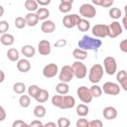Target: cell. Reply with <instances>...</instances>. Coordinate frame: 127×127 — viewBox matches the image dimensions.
Masks as SVG:
<instances>
[{
    "label": "cell",
    "instance_id": "cell-1",
    "mask_svg": "<svg viewBox=\"0 0 127 127\" xmlns=\"http://www.w3.org/2000/svg\"><path fill=\"white\" fill-rule=\"evenodd\" d=\"M77 46L79 49L81 50H84V51H88V50H91V51H95L97 52L98 49L102 46V42L101 40L97 39V38H92L90 36H87V35H84L77 43Z\"/></svg>",
    "mask_w": 127,
    "mask_h": 127
},
{
    "label": "cell",
    "instance_id": "cell-2",
    "mask_svg": "<svg viewBox=\"0 0 127 127\" xmlns=\"http://www.w3.org/2000/svg\"><path fill=\"white\" fill-rule=\"evenodd\" d=\"M104 74V69L103 66L100 64H93L88 72V79L91 83L93 84H97L103 77Z\"/></svg>",
    "mask_w": 127,
    "mask_h": 127
},
{
    "label": "cell",
    "instance_id": "cell-3",
    "mask_svg": "<svg viewBox=\"0 0 127 127\" xmlns=\"http://www.w3.org/2000/svg\"><path fill=\"white\" fill-rule=\"evenodd\" d=\"M71 68H72L74 77H76L78 79H81V78H84L86 76L87 68H86L85 64L82 62H80V61L73 62L72 64H71Z\"/></svg>",
    "mask_w": 127,
    "mask_h": 127
},
{
    "label": "cell",
    "instance_id": "cell-4",
    "mask_svg": "<svg viewBox=\"0 0 127 127\" xmlns=\"http://www.w3.org/2000/svg\"><path fill=\"white\" fill-rule=\"evenodd\" d=\"M79 15L83 19H92L96 15V9L92 4L84 3L79 7Z\"/></svg>",
    "mask_w": 127,
    "mask_h": 127
},
{
    "label": "cell",
    "instance_id": "cell-5",
    "mask_svg": "<svg viewBox=\"0 0 127 127\" xmlns=\"http://www.w3.org/2000/svg\"><path fill=\"white\" fill-rule=\"evenodd\" d=\"M103 66H104V71L108 75H113L117 71V63L116 60L113 57H106L103 60Z\"/></svg>",
    "mask_w": 127,
    "mask_h": 127
},
{
    "label": "cell",
    "instance_id": "cell-6",
    "mask_svg": "<svg viewBox=\"0 0 127 127\" xmlns=\"http://www.w3.org/2000/svg\"><path fill=\"white\" fill-rule=\"evenodd\" d=\"M73 71L71 68V65L65 64L62 67L61 71L59 72V79L60 82H64V83H68L69 81H71V79L73 78Z\"/></svg>",
    "mask_w": 127,
    "mask_h": 127
},
{
    "label": "cell",
    "instance_id": "cell-7",
    "mask_svg": "<svg viewBox=\"0 0 127 127\" xmlns=\"http://www.w3.org/2000/svg\"><path fill=\"white\" fill-rule=\"evenodd\" d=\"M101 89H102V92H104L105 94H108V95H118L121 90L119 84L116 82H112V81L104 82Z\"/></svg>",
    "mask_w": 127,
    "mask_h": 127
},
{
    "label": "cell",
    "instance_id": "cell-8",
    "mask_svg": "<svg viewBox=\"0 0 127 127\" xmlns=\"http://www.w3.org/2000/svg\"><path fill=\"white\" fill-rule=\"evenodd\" d=\"M91 33L97 39L108 37V26L104 24H95L91 28Z\"/></svg>",
    "mask_w": 127,
    "mask_h": 127
},
{
    "label": "cell",
    "instance_id": "cell-9",
    "mask_svg": "<svg viewBox=\"0 0 127 127\" xmlns=\"http://www.w3.org/2000/svg\"><path fill=\"white\" fill-rule=\"evenodd\" d=\"M76 94L78 96V98L83 102V103H90L92 101V95L90 93V90L88 87L81 85L79 87H77L76 89Z\"/></svg>",
    "mask_w": 127,
    "mask_h": 127
},
{
    "label": "cell",
    "instance_id": "cell-10",
    "mask_svg": "<svg viewBox=\"0 0 127 127\" xmlns=\"http://www.w3.org/2000/svg\"><path fill=\"white\" fill-rule=\"evenodd\" d=\"M81 17L77 14H67L63 18V24L66 29H71L73 27H76Z\"/></svg>",
    "mask_w": 127,
    "mask_h": 127
},
{
    "label": "cell",
    "instance_id": "cell-11",
    "mask_svg": "<svg viewBox=\"0 0 127 127\" xmlns=\"http://www.w3.org/2000/svg\"><path fill=\"white\" fill-rule=\"evenodd\" d=\"M107 26H108V37L111 39L116 38L123 33V28L118 21H113L111 22V24Z\"/></svg>",
    "mask_w": 127,
    "mask_h": 127
},
{
    "label": "cell",
    "instance_id": "cell-12",
    "mask_svg": "<svg viewBox=\"0 0 127 127\" xmlns=\"http://www.w3.org/2000/svg\"><path fill=\"white\" fill-rule=\"evenodd\" d=\"M58 73H59V66L57 64L50 63V64H46L43 68V75L47 78L55 77Z\"/></svg>",
    "mask_w": 127,
    "mask_h": 127
},
{
    "label": "cell",
    "instance_id": "cell-13",
    "mask_svg": "<svg viewBox=\"0 0 127 127\" xmlns=\"http://www.w3.org/2000/svg\"><path fill=\"white\" fill-rule=\"evenodd\" d=\"M38 52L42 56H48L52 52V45L48 40H42L38 44Z\"/></svg>",
    "mask_w": 127,
    "mask_h": 127
},
{
    "label": "cell",
    "instance_id": "cell-14",
    "mask_svg": "<svg viewBox=\"0 0 127 127\" xmlns=\"http://www.w3.org/2000/svg\"><path fill=\"white\" fill-rule=\"evenodd\" d=\"M75 105V99L71 95H63L61 105L59 108L61 109H70Z\"/></svg>",
    "mask_w": 127,
    "mask_h": 127
},
{
    "label": "cell",
    "instance_id": "cell-15",
    "mask_svg": "<svg viewBox=\"0 0 127 127\" xmlns=\"http://www.w3.org/2000/svg\"><path fill=\"white\" fill-rule=\"evenodd\" d=\"M116 72V79L119 82L120 87H122L123 90L127 91V71L125 69H121Z\"/></svg>",
    "mask_w": 127,
    "mask_h": 127
},
{
    "label": "cell",
    "instance_id": "cell-16",
    "mask_svg": "<svg viewBox=\"0 0 127 127\" xmlns=\"http://www.w3.org/2000/svg\"><path fill=\"white\" fill-rule=\"evenodd\" d=\"M41 30L45 34H51L56 30V24L52 20L43 21V23L41 24Z\"/></svg>",
    "mask_w": 127,
    "mask_h": 127
},
{
    "label": "cell",
    "instance_id": "cell-17",
    "mask_svg": "<svg viewBox=\"0 0 127 127\" xmlns=\"http://www.w3.org/2000/svg\"><path fill=\"white\" fill-rule=\"evenodd\" d=\"M102 114H103V117L107 120H113L117 117V110L115 107L113 106H106L103 111H102Z\"/></svg>",
    "mask_w": 127,
    "mask_h": 127
},
{
    "label": "cell",
    "instance_id": "cell-18",
    "mask_svg": "<svg viewBox=\"0 0 127 127\" xmlns=\"http://www.w3.org/2000/svg\"><path fill=\"white\" fill-rule=\"evenodd\" d=\"M17 69L21 72H28L31 69V63L28 59H21L17 62Z\"/></svg>",
    "mask_w": 127,
    "mask_h": 127
},
{
    "label": "cell",
    "instance_id": "cell-19",
    "mask_svg": "<svg viewBox=\"0 0 127 127\" xmlns=\"http://www.w3.org/2000/svg\"><path fill=\"white\" fill-rule=\"evenodd\" d=\"M21 54L25 58L30 59V58H33L36 55V50L32 45H24L21 48Z\"/></svg>",
    "mask_w": 127,
    "mask_h": 127
},
{
    "label": "cell",
    "instance_id": "cell-20",
    "mask_svg": "<svg viewBox=\"0 0 127 127\" xmlns=\"http://www.w3.org/2000/svg\"><path fill=\"white\" fill-rule=\"evenodd\" d=\"M24 18H25V21H26V25L29 26V27H35L39 22V18L36 15V13L28 12Z\"/></svg>",
    "mask_w": 127,
    "mask_h": 127
},
{
    "label": "cell",
    "instance_id": "cell-21",
    "mask_svg": "<svg viewBox=\"0 0 127 127\" xmlns=\"http://www.w3.org/2000/svg\"><path fill=\"white\" fill-rule=\"evenodd\" d=\"M72 0H62L59 5V10L62 13H68L72 7Z\"/></svg>",
    "mask_w": 127,
    "mask_h": 127
},
{
    "label": "cell",
    "instance_id": "cell-22",
    "mask_svg": "<svg viewBox=\"0 0 127 127\" xmlns=\"http://www.w3.org/2000/svg\"><path fill=\"white\" fill-rule=\"evenodd\" d=\"M49 96H50V94H49V91H48L47 89L41 88V89L39 90L38 94L36 95L35 99H36V101H37V102H39V103H44V102L48 101V99H49Z\"/></svg>",
    "mask_w": 127,
    "mask_h": 127
},
{
    "label": "cell",
    "instance_id": "cell-23",
    "mask_svg": "<svg viewBox=\"0 0 127 127\" xmlns=\"http://www.w3.org/2000/svg\"><path fill=\"white\" fill-rule=\"evenodd\" d=\"M0 42L3 46H12L15 42V38L12 34H9V33H6V34H3L0 38Z\"/></svg>",
    "mask_w": 127,
    "mask_h": 127
},
{
    "label": "cell",
    "instance_id": "cell-24",
    "mask_svg": "<svg viewBox=\"0 0 127 127\" xmlns=\"http://www.w3.org/2000/svg\"><path fill=\"white\" fill-rule=\"evenodd\" d=\"M72 57L76 60V61H83L87 58V52L84 50H81L79 48H76L72 51Z\"/></svg>",
    "mask_w": 127,
    "mask_h": 127
},
{
    "label": "cell",
    "instance_id": "cell-25",
    "mask_svg": "<svg viewBox=\"0 0 127 127\" xmlns=\"http://www.w3.org/2000/svg\"><path fill=\"white\" fill-rule=\"evenodd\" d=\"M56 91L58 94L60 95H65L68 93L69 91V86L67 83H64V82H59L57 85H56Z\"/></svg>",
    "mask_w": 127,
    "mask_h": 127
},
{
    "label": "cell",
    "instance_id": "cell-26",
    "mask_svg": "<svg viewBox=\"0 0 127 127\" xmlns=\"http://www.w3.org/2000/svg\"><path fill=\"white\" fill-rule=\"evenodd\" d=\"M24 5H25V8L30 13H35L39 9V5H38L36 0H26Z\"/></svg>",
    "mask_w": 127,
    "mask_h": 127
},
{
    "label": "cell",
    "instance_id": "cell-27",
    "mask_svg": "<svg viewBox=\"0 0 127 127\" xmlns=\"http://www.w3.org/2000/svg\"><path fill=\"white\" fill-rule=\"evenodd\" d=\"M36 15L38 16L39 20L46 21V20H48V18H49V16H50V11H49L48 8L41 7V8H39V9L36 11Z\"/></svg>",
    "mask_w": 127,
    "mask_h": 127
},
{
    "label": "cell",
    "instance_id": "cell-28",
    "mask_svg": "<svg viewBox=\"0 0 127 127\" xmlns=\"http://www.w3.org/2000/svg\"><path fill=\"white\" fill-rule=\"evenodd\" d=\"M7 58L11 61V62H18L20 59V53L17 49H14V48H11L7 51Z\"/></svg>",
    "mask_w": 127,
    "mask_h": 127
},
{
    "label": "cell",
    "instance_id": "cell-29",
    "mask_svg": "<svg viewBox=\"0 0 127 127\" xmlns=\"http://www.w3.org/2000/svg\"><path fill=\"white\" fill-rule=\"evenodd\" d=\"M76 27H77V29H78L80 32H87V31L89 30V28H90V23H89L88 20L81 18V19L79 20V22L77 23Z\"/></svg>",
    "mask_w": 127,
    "mask_h": 127
},
{
    "label": "cell",
    "instance_id": "cell-30",
    "mask_svg": "<svg viewBox=\"0 0 127 127\" xmlns=\"http://www.w3.org/2000/svg\"><path fill=\"white\" fill-rule=\"evenodd\" d=\"M33 112H34V115H35L37 118H43V117H45V115H46V113H47V109H46V107H45L44 105L39 104V105L35 106Z\"/></svg>",
    "mask_w": 127,
    "mask_h": 127
},
{
    "label": "cell",
    "instance_id": "cell-31",
    "mask_svg": "<svg viewBox=\"0 0 127 127\" xmlns=\"http://www.w3.org/2000/svg\"><path fill=\"white\" fill-rule=\"evenodd\" d=\"M108 14H109V17L112 18V19H114L115 21L118 20V19H120L122 17V11L119 8H117V7L110 8L109 11H108Z\"/></svg>",
    "mask_w": 127,
    "mask_h": 127
},
{
    "label": "cell",
    "instance_id": "cell-32",
    "mask_svg": "<svg viewBox=\"0 0 127 127\" xmlns=\"http://www.w3.org/2000/svg\"><path fill=\"white\" fill-rule=\"evenodd\" d=\"M88 112H89V108H88V106L86 104H82L81 103V104H78L76 106V114L78 116L84 117V116H86L88 114Z\"/></svg>",
    "mask_w": 127,
    "mask_h": 127
},
{
    "label": "cell",
    "instance_id": "cell-33",
    "mask_svg": "<svg viewBox=\"0 0 127 127\" xmlns=\"http://www.w3.org/2000/svg\"><path fill=\"white\" fill-rule=\"evenodd\" d=\"M13 91L17 94H24V92L26 91V85L24 82H21V81H18V82H15L13 84Z\"/></svg>",
    "mask_w": 127,
    "mask_h": 127
},
{
    "label": "cell",
    "instance_id": "cell-34",
    "mask_svg": "<svg viewBox=\"0 0 127 127\" xmlns=\"http://www.w3.org/2000/svg\"><path fill=\"white\" fill-rule=\"evenodd\" d=\"M19 104L21 107L23 108H27L30 106L31 104V97L29 95H25V94H22L19 98Z\"/></svg>",
    "mask_w": 127,
    "mask_h": 127
},
{
    "label": "cell",
    "instance_id": "cell-35",
    "mask_svg": "<svg viewBox=\"0 0 127 127\" xmlns=\"http://www.w3.org/2000/svg\"><path fill=\"white\" fill-rule=\"evenodd\" d=\"M92 3L96 6H101V7H105V8H108V7H111L114 3L113 0H92Z\"/></svg>",
    "mask_w": 127,
    "mask_h": 127
},
{
    "label": "cell",
    "instance_id": "cell-36",
    "mask_svg": "<svg viewBox=\"0 0 127 127\" xmlns=\"http://www.w3.org/2000/svg\"><path fill=\"white\" fill-rule=\"evenodd\" d=\"M89 90H90L92 97H100L102 94V89L97 84H92V86L89 88Z\"/></svg>",
    "mask_w": 127,
    "mask_h": 127
},
{
    "label": "cell",
    "instance_id": "cell-37",
    "mask_svg": "<svg viewBox=\"0 0 127 127\" xmlns=\"http://www.w3.org/2000/svg\"><path fill=\"white\" fill-rule=\"evenodd\" d=\"M40 89H41V88H40L37 84H31V85L28 87V95H29L30 97L35 98Z\"/></svg>",
    "mask_w": 127,
    "mask_h": 127
},
{
    "label": "cell",
    "instance_id": "cell-38",
    "mask_svg": "<svg viewBox=\"0 0 127 127\" xmlns=\"http://www.w3.org/2000/svg\"><path fill=\"white\" fill-rule=\"evenodd\" d=\"M57 126L58 127H69L70 121L66 117H60L57 121Z\"/></svg>",
    "mask_w": 127,
    "mask_h": 127
},
{
    "label": "cell",
    "instance_id": "cell-39",
    "mask_svg": "<svg viewBox=\"0 0 127 127\" xmlns=\"http://www.w3.org/2000/svg\"><path fill=\"white\" fill-rule=\"evenodd\" d=\"M27 25H26V21H25V18L24 17H21V16H19V17H17L16 19H15V27L17 28V29H23V28H25Z\"/></svg>",
    "mask_w": 127,
    "mask_h": 127
},
{
    "label": "cell",
    "instance_id": "cell-40",
    "mask_svg": "<svg viewBox=\"0 0 127 127\" xmlns=\"http://www.w3.org/2000/svg\"><path fill=\"white\" fill-rule=\"evenodd\" d=\"M9 23L7 21H0V34H6L7 31L9 30Z\"/></svg>",
    "mask_w": 127,
    "mask_h": 127
},
{
    "label": "cell",
    "instance_id": "cell-41",
    "mask_svg": "<svg viewBox=\"0 0 127 127\" xmlns=\"http://www.w3.org/2000/svg\"><path fill=\"white\" fill-rule=\"evenodd\" d=\"M87 127H103V122L100 119H94V120L88 121Z\"/></svg>",
    "mask_w": 127,
    "mask_h": 127
},
{
    "label": "cell",
    "instance_id": "cell-42",
    "mask_svg": "<svg viewBox=\"0 0 127 127\" xmlns=\"http://www.w3.org/2000/svg\"><path fill=\"white\" fill-rule=\"evenodd\" d=\"M12 127H31L30 124H27L25 121L21 119H17L12 123Z\"/></svg>",
    "mask_w": 127,
    "mask_h": 127
},
{
    "label": "cell",
    "instance_id": "cell-43",
    "mask_svg": "<svg viewBox=\"0 0 127 127\" xmlns=\"http://www.w3.org/2000/svg\"><path fill=\"white\" fill-rule=\"evenodd\" d=\"M87 125H88V121L84 117H81V118L77 119L76 122H75L76 127H87Z\"/></svg>",
    "mask_w": 127,
    "mask_h": 127
},
{
    "label": "cell",
    "instance_id": "cell-44",
    "mask_svg": "<svg viewBox=\"0 0 127 127\" xmlns=\"http://www.w3.org/2000/svg\"><path fill=\"white\" fill-rule=\"evenodd\" d=\"M65 45H66V40H64V39H59V40L54 44V46H55L56 48H64Z\"/></svg>",
    "mask_w": 127,
    "mask_h": 127
},
{
    "label": "cell",
    "instance_id": "cell-45",
    "mask_svg": "<svg viewBox=\"0 0 127 127\" xmlns=\"http://www.w3.org/2000/svg\"><path fill=\"white\" fill-rule=\"evenodd\" d=\"M119 49L123 53H127V40H122L119 43Z\"/></svg>",
    "mask_w": 127,
    "mask_h": 127
},
{
    "label": "cell",
    "instance_id": "cell-46",
    "mask_svg": "<svg viewBox=\"0 0 127 127\" xmlns=\"http://www.w3.org/2000/svg\"><path fill=\"white\" fill-rule=\"evenodd\" d=\"M5 119H6V111H5L4 107L0 105V122L4 121Z\"/></svg>",
    "mask_w": 127,
    "mask_h": 127
},
{
    "label": "cell",
    "instance_id": "cell-47",
    "mask_svg": "<svg viewBox=\"0 0 127 127\" xmlns=\"http://www.w3.org/2000/svg\"><path fill=\"white\" fill-rule=\"evenodd\" d=\"M30 126L31 127H44V124L40 120H33L30 123Z\"/></svg>",
    "mask_w": 127,
    "mask_h": 127
},
{
    "label": "cell",
    "instance_id": "cell-48",
    "mask_svg": "<svg viewBox=\"0 0 127 127\" xmlns=\"http://www.w3.org/2000/svg\"><path fill=\"white\" fill-rule=\"evenodd\" d=\"M37 3H38V5H40V6H48V5L51 3V0H45V1H43V0H38Z\"/></svg>",
    "mask_w": 127,
    "mask_h": 127
},
{
    "label": "cell",
    "instance_id": "cell-49",
    "mask_svg": "<svg viewBox=\"0 0 127 127\" xmlns=\"http://www.w3.org/2000/svg\"><path fill=\"white\" fill-rule=\"evenodd\" d=\"M4 79H5V73H4V71L0 68V83H2V82L4 81Z\"/></svg>",
    "mask_w": 127,
    "mask_h": 127
},
{
    "label": "cell",
    "instance_id": "cell-50",
    "mask_svg": "<svg viewBox=\"0 0 127 127\" xmlns=\"http://www.w3.org/2000/svg\"><path fill=\"white\" fill-rule=\"evenodd\" d=\"M44 127H58L57 126V124L55 123V122H48V123H46L45 125H44Z\"/></svg>",
    "mask_w": 127,
    "mask_h": 127
},
{
    "label": "cell",
    "instance_id": "cell-51",
    "mask_svg": "<svg viewBox=\"0 0 127 127\" xmlns=\"http://www.w3.org/2000/svg\"><path fill=\"white\" fill-rule=\"evenodd\" d=\"M122 24H123V27H124V29H127V24H126V16H124L123 17V20H122ZM122 27V28H123Z\"/></svg>",
    "mask_w": 127,
    "mask_h": 127
},
{
    "label": "cell",
    "instance_id": "cell-52",
    "mask_svg": "<svg viewBox=\"0 0 127 127\" xmlns=\"http://www.w3.org/2000/svg\"><path fill=\"white\" fill-rule=\"evenodd\" d=\"M4 8H3V6L2 5H0V17H2L3 16V14H4Z\"/></svg>",
    "mask_w": 127,
    "mask_h": 127
},
{
    "label": "cell",
    "instance_id": "cell-53",
    "mask_svg": "<svg viewBox=\"0 0 127 127\" xmlns=\"http://www.w3.org/2000/svg\"><path fill=\"white\" fill-rule=\"evenodd\" d=\"M0 127H1V126H0Z\"/></svg>",
    "mask_w": 127,
    "mask_h": 127
}]
</instances>
